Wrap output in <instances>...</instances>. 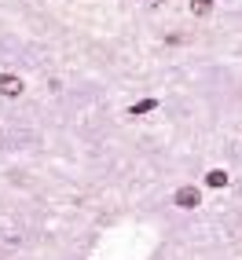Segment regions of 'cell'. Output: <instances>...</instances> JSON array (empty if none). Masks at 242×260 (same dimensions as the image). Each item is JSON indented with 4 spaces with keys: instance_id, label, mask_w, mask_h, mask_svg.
I'll list each match as a JSON object with an SVG mask.
<instances>
[{
    "instance_id": "1",
    "label": "cell",
    "mask_w": 242,
    "mask_h": 260,
    "mask_svg": "<svg viewBox=\"0 0 242 260\" xmlns=\"http://www.w3.org/2000/svg\"><path fill=\"white\" fill-rule=\"evenodd\" d=\"M172 205H176V209H198L202 205V190L195 183H184V187H176V194H172Z\"/></svg>"
},
{
    "instance_id": "2",
    "label": "cell",
    "mask_w": 242,
    "mask_h": 260,
    "mask_svg": "<svg viewBox=\"0 0 242 260\" xmlns=\"http://www.w3.org/2000/svg\"><path fill=\"white\" fill-rule=\"evenodd\" d=\"M22 77H15V74H0V95H8V99H15V95H22Z\"/></svg>"
},
{
    "instance_id": "3",
    "label": "cell",
    "mask_w": 242,
    "mask_h": 260,
    "mask_svg": "<svg viewBox=\"0 0 242 260\" xmlns=\"http://www.w3.org/2000/svg\"><path fill=\"white\" fill-rule=\"evenodd\" d=\"M150 110H158V99H143V103H136L129 114H132V117H140V114H150Z\"/></svg>"
},
{
    "instance_id": "4",
    "label": "cell",
    "mask_w": 242,
    "mask_h": 260,
    "mask_svg": "<svg viewBox=\"0 0 242 260\" xmlns=\"http://www.w3.org/2000/svg\"><path fill=\"white\" fill-rule=\"evenodd\" d=\"M205 183H209V187H224V183H228V172H224V169L205 172Z\"/></svg>"
},
{
    "instance_id": "5",
    "label": "cell",
    "mask_w": 242,
    "mask_h": 260,
    "mask_svg": "<svg viewBox=\"0 0 242 260\" xmlns=\"http://www.w3.org/2000/svg\"><path fill=\"white\" fill-rule=\"evenodd\" d=\"M209 11H213V0H191V15L202 19V15H209Z\"/></svg>"
}]
</instances>
